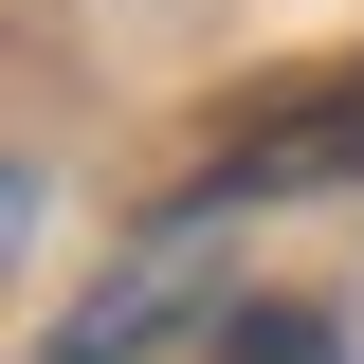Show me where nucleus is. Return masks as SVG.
<instances>
[{
  "mask_svg": "<svg viewBox=\"0 0 364 364\" xmlns=\"http://www.w3.org/2000/svg\"><path fill=\"white\" fill-rule=\"evenodd\" d=\"M219 200H328V182H364V55H328V73H291V91H255L219 128Z\"/></svg>",
  "mask_w": 364,
  "mask_h": 364,
  "instance_id": "nucleus-1",
  "label": "nucleus"
},
{
  "mask_svg": "<svg viewBox=\"0 0 364 364\" xmlns=\"http://www.w3.org/2000/svg\"><path fill=\"white\" fill-rule=\"evenodd\" d=\"M219 364H346V328L328 310H255V328H219Z\"/></svg>",
  "mask_w": 364,
  "mask_h": 364,
  "instance_id": "nucleus-2",
  "label": "nucleus"
}]
</instances>
